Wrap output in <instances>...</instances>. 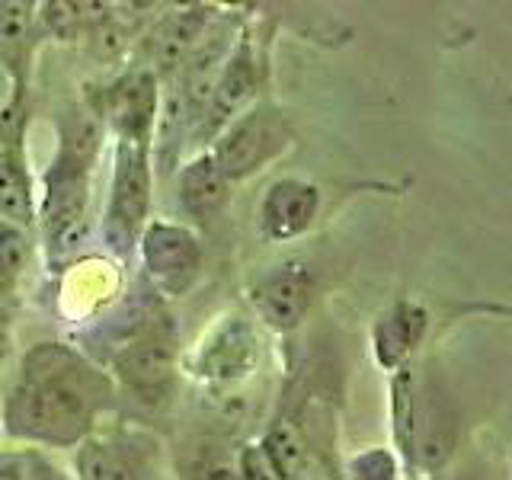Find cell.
Here are the masks:
<instances>
[{"instance_id": "cell-1", "label": "cell", "mask_w": 512, "mask_h": 480, "mask_svg": "<svg viewBox=\"0 0 512 480\" xmlns=\"http://www.w3.org/2000/svg\"><path fill=\"white\" fill-rule=\"evenodd\" d=\"M116 404V384L64 343H36L0 410V429L20 442L77 448Z\"/></svg>"}, {"instance_id": "cell-2", "label": "cell", "mask_w": 512, "mask_h": 480, "mask_svg": "<svg viewBox=\"0 0 512 480\" xmlns=\"http://www.w3.org/2000/svg\"><path fill=\"white\" fill-rule=\"evenodd\" d=\"M100 148V122L93 112H74L61 122L58 154L48 164L36 218L48 260L64 263L80 250L90 228V167Z\"/></svg>"}, {"instance_id": "cell-3", "label": "cell", "mask_w": 512, "mask_h": 480, "mask_svg": "<svg viewBox=\"0 0 512 480\" xmlns=\"http://www.w3.org/2000/svg\"><path fill=\"white\" fill-rule=\"evenodd\" d=\"M151 196H154V167L151 144L116 138L112 144V176L109 199L103 212V244L116 256H132L141 231L151 221Z\"/></svg>"}, {"instance_id": "cell-4", "label": "cell", "mask_w": 512, "mask_h": 480, "mask_svg": "<svg viewBox=\"0 0 512 480\" xmlns=\"http://www.w3.org/2000/svg\"><path fill=\"white\" fill-rule=\"evenodd\" d=\"M295 144V128L276 106L253 103L234 122H228L212 138V148H205L215 157L218 170L231 186L250 180L269 164H276L282 154Z\"/></svg>"}, {"instance_id": "cell-5", "label": "cell", "mask_w": 512, "mask_h": 480, "mask_svg": "<svg viewBox=\"0 0 512 480\" xmlns=\"http://www.w3.org/2000/svg\"><path fill=\"white\" fill-rule=\"evenodd\" d=\"M138 256L157 295L186 298L202 279L205 250L196 231L176 221H148L138 237Z\"/></svg>"}, {"instance_id": "cell-6", "label": "cell", "mask_w": 512, "mask_h": 480, "mask_svg": "<svg viewBox=\"0 0 512 480\" xmlns=\"http://www.w3.org/2000/svg\"><path fill=\"white\" fill-rule=\"evenodd\" d=\"M458 407L436 378L416 372L413 420H410V455L404 471L436 477L448 468L458 448Z\"/></svg>"}, {"instance_id": "cell-7", "label": "cell", "mask_w": 512, "mask_h": 480, "mask_svg": "<svg viewBox=\"0 0 512 480\" xmlns=\"http://www.w3.org/2000/svg\"><path fill=\"white\" fill-rule=\"evenodd\" d=\"M112 378L119 381L125 394H132L138 404L160 410L173 400L176 381H180V356L167 333L157 327L138 340L119 346L109 356Z\"/></svg>"}, {"instance_id": "cell-8", "label": "cell", "mask_w": 512, "mask_h": 480, "mask_svg": "<svg viewBox=\"0 0 512 480\" xmlns=\"http://www.w3.org/2000/svg\"><path fill=\"white\" fill-rule=\"evenodd\" d=\"M260 365V336L244 317H221L192 349L186 362L189 375L208 388H234L247 381Z\"/></svg>"}, {"instance_id": "cell-9", "label": "cell", "mask_w": 512, "mask_h": 480, "mask_svg": "<svg viewBox=\"0 0 512 480\" xmlns=\"http://www.w3.org/2000/svg\"><path fill=\"white\" fill-rule=\"evenodd\" d=\"M90 112L109 128L112 138L151 144L160 119V80L148 68L125 71L93 93Z\"/></svg>"}, {"instance_id": "cell-10", "label": "cell", "mask_w": 512, "mask_h": 480, "mask_svg": "<svg viewBox=\"0 0 512 480\" xmlns=\"http://www.w3.org/2000/svg\"><path fill=\"white\" fill-rule=\"evenodd\" d=\"M260 80H263V64H260V52H256L253 29L240 26L231 45V55L218 74L212 100H208L196 132H192V141L208 144L224 125L234 122L244 109H250L256 103V93H260Z\"/></svg>"}, {"instance_id": "cell-11", "label": "cell", "mask_w": 512, "mask_h": 480, "mask_svg": "<svg viewBox=\"0 0 512 480\" xmlns=\"http://www.w3.org/2000/svg\"><path fill=\"white\" fill-rule=\"evenodd\" d=\"M314 272L308 263L301 260H285L263 269L247 288V298L253 304L256 317L272 333H292L301 327V320L308 317L311 304H314Z\"/></svg>"}, {"instance_id": "cell-12", "label": "cell", "mask_w": 512, "mask_h": 480, "mask_svg": "<svg viewBox=\"0 0 512 480\" xmlns=\"http://www.w3.org/2000/svg\"><path fill=\"white\" fill-rule=\"evenodd\" d=\"M320 215V189L301 176H279L256 205V228L266 244H288L304 237Z\"/></svg>"}, {"instance_id": "cell-13", "label": "cell", "mask_w": 512, "mask_h": 480, "mask_svg": "<svg viewBox=\"0 0 512 480\" xmlns=\"http://www.w3.org/2000/svg\"><path fill=\"white\" fill-rule=\"evenodd\" d=\"M215 23V10L192 4L164 13L160 20L148 29L144 36V64L157 80L160 77H176L186 58L192 55V48L199 45L205 36V29Z\"/></svg>"}, {"instance_id": "cell-14", "label": "cell", "mask_w": 512, "mask_h": 480, "mask_svg": "<svg viewBox=\"0 0 512 480\" xmlns=\"http://www.w3.org/2000/svg\"><path fill=\"white\" fill-rule=\"evenodd\" d=\"M429 330V311L413 298H397L384 308L372 324V356L384 372L410 365Z\"/></svg>"}, {"instance_id": "cell-15", "label": "cell", "mask_w": 512, "mask_h": 480, "mask_svg": "<svg viewBox=\"0 0 512 480\" xmlns=\"http://www.w3.org/2000/svg\"><path fill=\"white\" fill-rule=\"evenodd\" d=\"M80 480H148V452L132 436L109 432L87 436L77 445Z\"/></svg>"}, {"instance_id": "cell-16", "label": "cell", "mask_w": 512, "mask_h": 480, "mask_svg": "<svg viewBox=\"0 0 512 480\" xmlns=\"http://www.w3.org/2000/svg\"><path fill=\"white\" fill-rule=\"evenodd\" d=\"M234 186L224 180L215 157L208 151H196L176 173V199H180L183 212L196 221L218 218L231 202Z\"/></svg>"}, {"instance_id": "cell-17", "label": "cell", "mask_w": 512, "mask_h": 480, "mask_svg": "<svg viewBox=\"0 0 512 480\" xmlns=\"http://www.w3.org/2000/svg\"><path fill=\"white\" fill-rule=\"evenodd\" d=\"M36 20L39 13L32 4H0V64L13 80V106H20L29 87V61L36 45Z\"/></svg>"}, {"instance_id": "cell-18", "label": "cell", "mask_w": 512, "mask_h": 480, "mask_svg": "<svg viewBox=\"0 0 512 480\" xmlns=\"http://www.w3.org/2000/svg\"><path fill=\"white\" fill-rule=\"evenodd\" d=\"M260 452L263 458L269 461V468L276 471L279 480H288L292 477L304 458L311 455V423H308V413H304L301 407H282L276 416L269 420L266 432L260 436Z\"/></svg>"}, {"instance_id": "cell-19", "label": "cell", "mask_w": 512, "mask_h": 480, "mask_svg": "<svg viewBox=\"0 0 512 480\" xmlns=\"http://www.w3.org/2000/svg\"><path fill=\"white\" fill-rule=\"evenodd\" d=\"M0 218L26 231L36 221V183L20 138L0 141Z\"/></svg>"}, {"instance_id": "cell-20", "label": "cell", "mask_w": 512, "mask_h": 480, "mask_svg": "<svg viewBox=\"0 0 512 480\" xmlns=\"http://www.w3.org/2000/svg\"><path fill=\"white\" fill-rule=\"evenodd\" d=\"M228 439L192 436L176 448V477L180 480H237V464Z\"/></svg>"}, {"instance_id": "cell-21", "label": "cell", "mask_w": 512, "mask_h": 480, "mask_svg": "<svg viewBox=\"0 0 512 480\" xmlns=\"http://www.w3.org/2000/svg\"><path fill=\"white\" fill-rule=\"evenodd\" d=\"M400 461L391 448H365L346 461V480H400Z\"/></svg>"}, {"instance_id": "cell-22", "label": "cell", "mask_w": 512, "mask_h": 480, "mask_svg": "<svg viewBox=\"0 0 512 480\" xmlns=\"http://www.w3.org/2000/svg\"><path fill=\"white\" fill-rule=\"evenodd\" d=\"M29 253H32L29 231L0 218V269H7L10 276L20 279L29 266Z\"/></svg>"}, {"instance_id": "cell-23", "label": "cell", "mask_w": 512, "mask_h": 480, "mask_svg": "<svg viewBox=\"0 0 512 480\" xmlns=\"http://www.w3.org/2000/svg\"><path fill=\"white\" fill-rule=\"evenodd\" d=\"M234 464H237V480H279L276 471L269 468V461L263 458L260 445H256V442L237 445Z\"/></svg>"}, {"instance_id": "cell-24", "label": "cell", "mask_w": 512, "mask_h": 480, "mask_svg": "<svg viewBox=\"0 0 512 480\" xmlns=\"http://www.w3.org/2000/svg\"><path fill=\"white\" fill-rule=\"evenodd\" d=\"M288 480H346V477L340 471V464L327 455V448H311V455L304 458V464Z\"/></svg>"}, {"instance_id": "cell-25", "label": "cell", "mask_w": 512, "mask_h": 480, "mask_svg": "<svg viewBox=\"0 0 512 480\" xmlns=\"http://www.w3.org/2000/svg\"><path fill=\"white\" fill-rule=\"evenodd\" d=\"M0 480H29V458L20 452H0Z\"/></svg>"}, {"instance_id": "cell-26", "label": "cell", "mask_w": 512, "mask_h": 480, "mask_svg": "<svg viewBox=\"0 0 512 480\" xmlns=\"http://www.w3.org/2000/svg\"><path fill=\"white\" fill-rule=\"evenodd\" d=\"M16 285H20V279L10 276L7 269H0V308H7V304L16 301Z\"/></svg>"}, {"instance_id": "cell-27", "label": "cell", "mask_w": 512, "mask_h": 480, "mask_svg": "<svg viewBox=\"0 0 512 480\" xmlns=\"http://www.w3.org/2000/svg\"><path fill=\"white\" fill-rule=\"evenodd\" d=\"M10 349H13V343H10V333L0 327V365H4L7 359H10Z\"/></svg>"}, {"instance_id": "cell-28", "label": "cell", "mask_w": 512, "mask_h": 480, "mask_svg": "<svg viewBox=\"0 0 512 480\" xmlns=\"http://www.w3.org/2000/svg\"><path fill=\"white\" fill-rule=\"evenodd\" d=\"M455 480H477V477H471V474H468V477H455Z\"/></svg>"}]
</instances>
